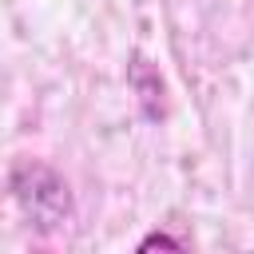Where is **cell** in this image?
Segmentation results:
<instances>
[{
  "label": "cell",
  "mask_w": 254,
  "mask_h": 254,
  "mask_svg": "<svg viewBox=\"0 0 254 254\" xmlns=\"http://www.w3.org/2000/svg\"><path fill=\"white\" fill-rule=\"evenodd\" d=\"M155 246H179V242H175V238H167V234H151L139 250H155Z\"/></svg>",
  "instance_id": "1"
}]
</instances>
